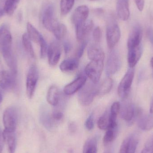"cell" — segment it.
I'll list each match as a JSON object with an SVG mask.
<instances>
[{"instance_id": "6da1fadb", "label": "cell", "mask_w": 153, "mask_h": 153, "mask_svg": "<svg viewBox=\"0 0 153 153\" xmlns=\"http://www.w3.org/2000/svg\"><path fill=\"white\" fill-rule=\"evenodd\" d=\"M0 51L11 73L17 75V62L12 51V37L6 24L0 27Z\"/></svg>"}, {"instance_id": "7a4b0ae2", "label": "cell", "mask_w": 153, "mask_h": 153, "mask_svg": "<svg viewBox=\"0 0 153 153\" xmlns=\"http://www.w3.org/2000/svg\"><path fill=\"white\" fill-rule=\"evenodd\" d=\"M98 86L93 83H85L78 93V100L80 104L84 106L90 105L97 95Z\"/></svg>"}, {"instance_id": "3957f363", "label": "cell", "mask_w": 153, "mask_h": 153, "mask_svg": "<svg viewBox=\"0 0 153 153\" xmlns=\"http://www.w3.org/2000/svg\"><path fill=\"white\" fill-rule=\"evenodd\" d=\"M121 36L120 28L115 21H111L108 24L106 29V39L109 49H113L118 43Z\"/></svg>"}, {"instance_id": "277c9868", "label": "cell", "mask_w": 153, "mask_h": 153, "mask_svg": "<svg viewBox=\"0 0 153 153\" xmlns=\"http://www.w3.org/2000/svg\"><path fill=\"white\" fill-rule=\"evenodd\" d=\"M134 76V71L133 68H130L128 70L125 76L121 79L118 87V94L119 96L124 100L128 96L131 89V85Z\"/></svg>"}, {"instance_id": "5b68a950", "label": "cell", "mask_w": 153, "mask_h": 153, "mask_svg": "<svg viewBox=\"0 0 153 153\" xmlns=\"http://www.w3.org/2000/svg\"><path fill=\"white\" fill-rule=\"evenodd\" d=\"M104 61H91L85 68V74L92 82L97 84L100 79L104 66Z\"/></svg>"}, {"instance_id": "8992f818", "label": "cell", "mask_w": 153, "mask_h": 153, "mask_svg": "<svg viewBox=\"0 0 153 153\" xmlns=\"http://www.w3.org/2000/svg\"><path fill=\"white\" fill-rule=\"evenodd\" d=\"M120 112L121 118L128 125H132L141 112L134 103L130 102H126L121 107L120 105Z\"/></svg>"}, {"instance_id": "52a82bcc", "label": "cell", "mask_w": 153, "mask_h": 153, "mask_svg": "<svg viewBox=\"0 0 153 153\" xmlns=\"http://www.w3.org/2000/svg\"><path fill=\"white\" fill-rule=\"evenodd\" d=\"M18 116L17 111L12 107L7 108L3 116V122L4 130L10 133L15 132L17 127Z\"/></svg>"}, {"instance_id": "ba28073f", "label": "cell", "mask_w": 153, "mask_h": 153, "mask_svg": "<svg viewBox=\"0 0 153 153\" xmlns=\"http://www.w3.org/2000/svg\"><path fill=\"white\" fill-rule=\"evenodd\" d=\"M109 54L106 63V73L108 76L116 74L120 69L121 65V57L117 50L111 49Z\"/></svg>"}, {"instance_id": "9c48e42d", "label": "cell", "mask_w": 153, "mask_h": 153, "mask_svg": "<svg viewBox=\"0 0 153 153\" xmlns=\"http://www.w3.org/2000/svg\"><path fill=\"white\" fill-rule=\"evenodd\" d=\"M42 20L44 27L53 32L58 23L55 18V8L53 4H49L45 6L42 13Z\"/></svg>"}, {"instance_id": "30bf717a", "label": "cell", "mask_w": 153, "mask_h": 153, "mask_svg": "<svg viewBox=\"0 0 153 153\" xmlns=\"http://www.w3.org/2000/svg\"><path fill=\"white\" fill-rule=\"evenodd\" d=\"M38 78V70L36 66L33 65L29 69L26 81V92L29 99L34 96Z\"/></svg>"}, {"instance_id": "8fae6325", "label": "cell", "mask_w": 153, "mask_h": 153, "mask_svg": "<svg viewBox=\"0 0 153 153\" xmlns=\"http://www.w3.org/2000/svg\"><path fill=\"white\" fill-rule=\"evenodd\" d=\"M139 143V136L133 133L128 136L122 142L119 153H135Z\"/></svg>"}, {"instance_id": "7c38bea8", "label": "cell", "mask_w": 153, "mask_h": 153, "mask_svg": "<svg viewBox=\"0 0 153 153\" xmlns=\"http://www.w3.org/2000/svg\"><path fill=\"white\" fill-rule=\"evenodd\" d=\"M17 85L16 76L10 72L3 71H0V88L9 91L16 88Z\"/></svg>"}, {"instance_id": "4fadbf2b", "label": "cell", "mask_w": 153, "mask_h": 153, "mask_svg": "<svg viewBox=\"0 0 153 153\" xmlns=\"http://www.w3.org/2000/svg\"><path fill=\"white\" fill-rule=\"evenodd\" d=\"M62 54V48L57 41L52 42L48 50V63L51 66H55L58 64Z\"/></svg>"}, {"instance_id": "5bb4252c", "label": "cell", "mask_w": 153, "mask_h": 153, "mask_svg": "<svg viewBox=\"0 0 153 153\" xmlns=\"http://www.w3.org/2000/svg\"><path fill=\"white\" fill-rule=\"evenodd\" d=\"M143 30L139 25H136L132 29L128 36L127 41L128 48L136 47L142 45Z\"/></svg>"}, {"instance_id": "9a60e30c", "label": "cell", "mask_w": 153, "mask_h": 153, "mask_svg": "<svg viewBox=\"0 0 153 153\" xmlns=\"http://www.w3.org/2000/svg\"><path fill=\"white\" fill-rule=\"evenodd\" d=\"M89 12V8L85 5H80L76 8L72 18L73 23L75 26L82 24L87 21Z\"/></svg>"}, {"instance_id": "2e32d148", "label": "cell", "mask_w": 153, "mask_h": 153, "mask_svg": "<svg viewBox=\"0 0 153 153\" xmlns=\"http://www.w3.org/2000/svg\"><path fill=\"white\" fill-rule=\"evenodd\" d=\"M76 37L79 42L85 40L94 27V22L92 20H87L84 23L75 26Z\"/></svg>"}, {"instance_id": "e0dca14e", "label": "cell", "mask_w": 153, "mask_h": 153, "mask_svg": "<svg viewBox=\"0 0 153 153\" xmlns=\"http://www.w3.org/2000/svg\"><path fill=\"white\" fill-rule=\"evenodd\" d=\"M86 77L81 75L77 77L76 79L67 85L64 89V92L66 95L73 94L76 91L80 90L86 82Z\"/></svg>"}, {"instance_id": "ac0fdd59", "label": "cell", "mask_w": 153, "mask_h": 153, "mask_svg": "<svg viewBox=\"0 0 153 153\" xmlns=\"http://www.w3.org/2000/svg\"><path fill=\"white\" fill-rule=\"evenodd\" d=\"M87 56L91 61H104L105 54L102 48L97 43L92 44L87 48Z\"/></svg>"}, {"instance_id": "d6986e66", "label": "cell", "mask_w": 153, "mask_h": 153, "mask_svg": "<svg viewBox=\"0 0 153 153\" xmlns=\"http://www.w3.org/2000/svg\"><path fill=\"white\" fill-rule=\"evenodd\" d=\"M128 49V62L130 68H134L142 56L143 53L142 45L136 47Z\"/></svg>"}, {"instance_id": "ffe728a7", "label": "cell", "mask_w": 153, "mask_h": 153, "mask_svg": "<svg viewBox=\"0 0 153 153\" xmlns=\"http://www.w3.org/2000/svg\"><path fill=\"white\" fill-rule=\"evenodd\" d=\"M117 14L123 21H127L130 16L129 0H117Z\"/></svg>"}, {"instance_id": "44dd1931", "label": "cell", "mask_w": 153, "mask_h": 153, "mask_svg": "<svg viewBox=\"0 0 153 153\" xmlns=\"http://www.w3.org/2000/svg\"><path fill=\"white\" fill-rule=\"evenodd\" d=\"M79 65V59L76 58H70L64 60L60 65L62 71L65 73L71 72L76 70Z\"/></svg>"}, {"instance_id": "7402d4cb", "label": "cell", "mask_w": 153, "mask_h": 153, "mask_svg": "<svg viewBox=\"0 0 153 153\" xmlns=\"http://www.w3.org/2000/svg\"><path fill=\"white\" fill-rule=\"evenodd\" d=\"M59 91L57 86L53 85L50 86L48 91L47 100L49 104L56 107L59 102Z\"/></svg>"}, {"instance_id": "603a6c76", "label": "cell", "mask_w": 153, "mask_h": 153, "mask_svg": "<svg viewBox=\"0 0 153 153\" xmlns=\"http://www.w3.org/2000/svg\"><path fill=\"white\" fill-rule=\"evenodd\" d=\"M138 126L143 131H149L153 128V114L144 115L138 120Z\"/></svg>"}, {"instance_id": "cb8c5ba5", "label": "cell", "mask_w": 153, "mask_h": 153, "mask_svg": "<svg viewBox=\"0 0 153 153\" xmlns=\"http://www.w3.org/2000/svg\"><path fill=\"white\" fill-rule=\"evenodd\" d=\"M2 134L4 141L7 142L9 153H15L16 147V138L14 132L10 133L4 130Z\"/></svg>"}, {"instance_id": "d4e9b609", "label": "cell", "mask_w": 153, "mask_h": 153, "mask_svg": "<svg viewBox=\"0 0 153 153\" xmlns=\"http://www.w3.org/2000/svg\"><path fill=\"white\" fill-rule=\"evenodd\" d=\"M113 85V80L109 76H108L98 86L97 95L102 96L108 94L111 91Z\"/></svg>"}, {"instance_id": "484cf974", "label": "cell", "mask_w": 153, "mask_h": 153, "mask_svg": "<svg viewBox=\"0 0 153 153\" xmlns=\"http://www.w3.org/2000/svg\"><path fill=\"white\" fill-rule=\"evenodd\" d=\"M27 34L30 40L39 45L40 41L44 37L38 30L30 22H28L27 24Z\"/></svg>"}, {"instance_id": "4316f807", "label": "cell", "mask_w": 153, "mask_h": 153, "mask_svg": "<svg viewBox=\"0 0 153 153\" xmlns=\"http://www.w3.org/2000/svg\"><path fill=\"white\" fill-rule=\"evenodd\" d=\"M97 142L95 138L88 139L83 146V153H97Z\"/></svg>"}, {"instance_id": "83f0119b", "label": "cell", "mask_w": 153, "mask_h": 153, "mask_svg": "<svg viewBox=\"0 0 153 153\" xmlns=\"http://www.w3.org/2000/svg\"><path fill=\"white\" fill-rule=\"evenodd\" d=\"M22 43L23 47L27 53L32 58H35V52L31 44V40L29 38L27 33H24L22 35Z\"/></svg>"}, {"instance_id": "f1b7e54d", "label": "cell", "mask_w": 153, "mask_h": 153, "mask_svg": "<svg viewBox=\"0 0 153 153\" xmlns=\"http://www.w3.org/2000/svg\"><path fill=\"white\" fill-rule=\"evenodd\" d=\"M53 33L58 40H61L65 37L67 33V28L64 24L58 22Z\"/></svg>"}, {"instance_id": "f546056e", "label": "cell", "mask_w": 153, "mask_h": 153, "mask_svg": "<svg viewBox=\"0 0 153 153\" xmlns=\"http://www.w3.org/2000/svg\"><path fill=\"white\" fill-rule=\"evenodd\" d=\"M20 0H6L4 10L8 15H11L17 9Z\"/></svg>"}, {"instance_id": "4dcf8cb0", "label": "cell", "mask_w": 153, "mask_h": 153, "mask_svg": "<svg viewBox=\"0 0 153 153\" xmlns=\"http://www.w3.org/2000/svg\"><path fill=\"white\" fill-rule=\"evenodd\" d=\"M75 0H61L60 3L61 13L62 15L68 14L74 5Z\"/></svg>"}, {"instance_id": "1f68e13d", "label": "cell", "mask_w": 153, "mask_h": 153, "mask_svg": "<svg viewBox=\"0 0 153 153\" xmlns=\"http://www.w3.org/2000/svg\"><path fill=\"white\" fill-rule=\"evenodd\" d=\"M110 124V113L106 111L98 121V126L101 130H107Z\"/></svg>"}, {"instance_id": "d6a6232c", "label": "cell", "mask_w": 153, "mask_h": 153, "mask_svg": "<svg viewBox=\"0 0 153 153\" xmlns=\"http://www.w3.org/2000/svg\"><path fill=\"white\" fill-rule=\"evenodd\" d=\"M117 130L116 129H107L103 137V141L104 144H108L115 139L117 135Z\"/></svg>"}, {"instance_id": "836d02e7", "label": "cell", "mask_w": 153, "mask_h": 153, "mask_svg": "<svg viewBox=\"0 0 153 153\" xmlns=\"http://www.w3.org/2000/svg\"><path fill=\"white\" fill-rule=\"evenodd\" d=\"M120 104L119 102H115L111 105L110 115L113 118L117 119L118 114L120 111Z\"/></svg>"}, {"instance_id": "e575fe53", "label": "cell", "mask_w": 153, "mask_h": 153, "mask_svg": "<svg viewBox=\"0 0 153 153\" xmlns=\"http://www.w3.org/2000/svg\"><path fill=\"white\" fill-rule=\"evenodd\" d=\"M80 43V45L78 46L76 52V57L79 59L82 56L84 51L87 46V44L86 39L81 41Z\"/></svg>"}, {"instance_id": "d590c367", "label": "cell", "mask_w": 153, "mask_h": 153, "mask_svg": "<svg viewBox=\"0 0 153 153\" xmlns=\"http://www.w3.org/2000/svg\"><path fill=\"white\" fill-rule=\"evenodd\" d=\"M39 45L40 46V57L42 58H45L47 55L48 48L46 42L44 38L40 41Z\"/></svg>"}, {"instance_id": "8d00e7d4", "label": "cell", "mask_w": 153, "mask_h": 153, "mask_svg": "<svg viewBox=\"0 0 153 153\" xmlns=\"http://www.w3.org/2000/svg\"><path fill=\"white\" fill-rule=\"evenodd\" d=\"M102 32L100 27H97L93 32V37L95 43L99 44L101 40Z\"/></svg>"}, {"instance_id": "74e56055", "label": "cell", "mask_w": 153, "mask_h": 153, "mask_svg": "<svg viewBox=\"0 0 153 153\" xmlns=\"http://www.w3.org/2000/svg\"><path fill=\"white\" fill-rule=\"evenodd\" d=\"M85 126L88 130H91L94 127V115L93 113L91 114L88 117L85 121Z\"/></svg>"}, {"instance_id": "f35d334b", "label": "cell", "mask_w": 153, "mask_h": 153, "mask_svg": "<svg viewBox=\"0 0 153 153\" xmlns=\"http://www.w3.org/2000/svg\"><path fill=\"white\" fill-rule=\"evenodd\" d=\"M141 153H153V143L152 141L147 143Z\"/></svg>"}, {"instance_id": "ab89813d", "label": "cell", "mask_w": 153, "mask_h": 153, "mask_svg": "<svg viewBox=\"0 0 153 153\" xmlns=\"http://www.w3.org/2000/svg\"><path fill=\"white\" fill-rule=\"evenodd\" d=\"M53 119L55 120H60L63 117V114L62 111L57 110L54 111L52 115Z\"/></svg>"}, {"instance_id": "60d3db41", "label": "cell", "mask_w": 153, "mask_h": 153, "mask_svg": "<svg viewBox=\"0 0 153 153\" xmlns=\"http://www.w3.org/2000/svg\"><path fill=\"white\" fill-rule=\"evenodd\" d=\"M134 1L138 10L140 11H143L144 8L145 0H134Z\"/></svg>"}, {"instance_id": "b9f144b4", "label": "cell", "mask_w": 153, "mask_h": 153, "mask_svg": "<svg viewBox=\"0 0 153 153\" xmlns=\"http://www.w3.org/2000/svg\"><path fill=\"white\" fill-rule=\"evenodd\" d=\"M72 48V46L71 44L69 41H65L64 43V49L66 54L70 53V51L71 50Z\"/></svg>"}, {"instance_id": "7bdbcfd3", "label": "cell", "mask_w": 153, "mask_h": 153, "mask_svg": "<svg viewBox=\"0 0 153 153\" xmlns=\"http://www.w3.org/2000/svg\"><path fill=\"white\" fill-rule=\"evenodd\" d=\"M69 129L71 133H74L76 131V124L74 122H71L69 126Z\"/></svg>"}, {"instance_id": "ee69618b", "label": "cell", "mask_w": 153, "mask_h": 153, "mask_svg": "<svg viewBox=\"0 0 153 153\" xmlns=\"http://www.w3.org/2000/svg\"><path fill=\"white\" fill-rule=\"evenodd\" d=\"M4 141L2 134H1L0 132V153H1L2 152L3 148V142Z\"/></svg>"}, {"instance_id": "f6af8a7d", "label": "cell", "mask_w": 153, "mask_h": 153, "mask_svg": "<svg viewBox=\"0 0 153 153\" xmlns=\"http://www.w3.org/2000/svg\"><path fill=\"white\" fill-rule=\"evenodd\" d=\"M150 112L151 114H153V98L150 104Z\"/></svg>"}, {"instance_id": "bcb514c9", "label": "cell", "mask_w": 153, "mask_h": 153, "mask_svg": "<svg viewBox=\"0 0 153 153\" xmlns=\"http://www.w3.org/2000/svg\"><path fill=\"white\" fill-rule=\"evenodd\" d=\"M4 13H5V12H4V9H2V8L0 7V19H1V18L3 16Z\"/></svg>"}, {"instance_id": "7dc6e473", "label": "cell", "mask_w": 153, "mask_h": 153, "mask_svg": "<svg viewBox=\"0 0 153 153\" xmlns=\"http://www.w3.org/2000/svg\"><path fill=\"white\" fill-rule=\"evenodd\" d=\"M3 100V94L2 91L1 89L0 88V104L1 102H2V101Z\"/></svg>"}, {"instance_id": "c3c4849f", "label": "cell", "mask_w": 153, "mask_h": 153, "mask_svg": "<svg viewBox=\"0 0 153 153\" xmlns=\"http://www.w3.org/2000/svg\"><path fill=\"white\" fill-rule=\"evenodd\" d=\"M151 65H152V67L153 68V57L151 60Z\"/></svg>"}, {"instance_id": "681fc988", "label": "cell", "mask_w": 153, "mask_h": 153, "mask_svg": "<svg viewBox=\"0 0 153 153\" xmlns=\"http://www.w3.org/2000/svg\"><path fill=\"white\" fill-rule=\"evenodd\" d=\"M104 153H111L110 152H106Z\"/></svg>"}, {"instance_id": "f907efd6", "label": "cell", "mask_w": 153, "mask_h": 153, "mask_svg": "<svg viewBox=\"0 0 153 153\" xmlns=\"http://www.w3.org/2000/svg\"><path fill=\"white\" fill-rule=\"evenodd\" d=\"M89 1H98V0H89Z\"/></svg>"}, {"instance_id": "816d5d0a", "label": "cell", "mask_w": 153, "mask_h": 153, "mask_svg": "<svg viewBox=\"0 0 153 153\" xmlns=\"http://www.w3.org/2000/svg\"><path fill=\"white\" fill-rule=\"evenodd\" d=\"M152 141L153 143V138L152 140Z\"/></svg>"}]
</instances>
